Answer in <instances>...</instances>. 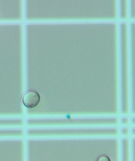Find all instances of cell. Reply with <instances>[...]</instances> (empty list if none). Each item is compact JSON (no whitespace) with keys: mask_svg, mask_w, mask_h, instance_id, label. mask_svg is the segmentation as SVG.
<instances>
[{"mask_svg":"<svg viewBox=\"0 0 135 161\" xmlns=\"http://www.w3.org/2000/svg\"><path fill=\"white\" fill-rule=\"evenodd\" d=\"M23 104L28 108L36 107L40 101V96L38 92L32 90L26 91L22 98Z\"/></svg>","mask_w":135,"mask_h":161,"instance_id":"cell-1","label":"cell"}]
</instances>
